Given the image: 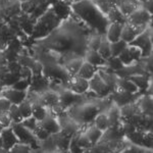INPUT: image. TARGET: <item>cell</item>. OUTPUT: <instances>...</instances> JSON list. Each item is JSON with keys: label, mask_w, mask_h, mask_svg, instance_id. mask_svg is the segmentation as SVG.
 <instances>
[{"label": "cell", "mask_w": 153, "mask_h": 153, "mask_svg": "<svg viewBox=\"0 0 153 153\" xmlns=\"http://www.w3.org/2000/svg\"><path fill=\"white\" fill-rule=\"evenodd\" d=\"M73 9L86 23L97 29L100 35H104L109 21L103 16L93 2L90 0H80L73 4Z\"/></svg>", "instance_id": "1"}, {"label": "cell", "mask_w": 153, "mask_h": 153, "mask_svg": "<svg viewBox=\"0 0 153 153\" xmlns=\"http://www.w3.org/2000/svg\"><path fill=\"white\" fill-rule=\"evenodd\" d=\"M58 22L59 19L55 16L53 11L47 12L42 16L39 24L37 25L35 32H34V37H44L45 35H47L49 32L58 24Z\"/></svg>", "instance_id": "2"}, {"label": "cell", "mask_w": 153, "mask_h": 153, "mask_svg": "<svg viewBox=\"0 0 153 153\" xmlns=\"http://www.w3.org/2000/svg\"><path fill=\"white\" fill-rule=\"evenodd\" d=\"M97 112V107L92 104L75 106L71 109V117L73 120H79V122L88 123L95 118Z\"/></svg>", "instance_id": "3"}, {"label": "cell", "mask_w": 153, "mask_h": 153, "mask_svg": "<svg viewBox=\"0 0 153 153\" xmlns=\"http://www.w3.org/2000/svg\"><path fill=\"white\" fill-rule=\"evenodd\" d=\"M12 129L16 133V137L19 138V142L29 144L30 147H32L33 149H37V148L40 147V145L37 143V138L34 132L24 127L21 123H14L13 126H12Z\"/></svg>", "instance_id": "4"}, {"label": "cell", "mask_w": 153, "mask_h": 153, "mask_svg": "<svg viewBox=\"0 0 153 153\" xmlns=\"http://www.w3.org/2000/svg\"><path fill=\"white\" fill-rule=\"evenodd\" d=\"M129 45L137 46L141 49L142 51V57H147L151 53L152 49V42H151V34L150 31L144 30L143 33L139 34L132 42H130Z\"/></svg>", "instance_id": "5"}, {"label": "cell", "mask_w": 153, "mask_h": 153, "mask_svg": "<svg viewBox=\"0 0 153 153\" xmlns=\"http://www.w3.org/2000/svg\"><path fill=\"white\" fill-rule=\"evenodd\" d=\"M151 19V14L145 9H140L133 11L130 16H127V24L133 27H145L148 22Z\"/></svg>", "instance_id": "6"}, {"label": "cell", "mask_w": 153, "mask_h": 153, "mask_svg": "<svg viewBox=\"0 0 153 153\" xmlns=\"http://www.w3.org/2000/svg\"><path fill=\"white\" fill-rule=\"evenodd\" d=\"M89 89L92 92H94L96 95L99 96H105L109 92H111V90L106 85L104 81L102 80V78L99 76V74H95L89 80Z\"/></svg>", "instance_id": "7"}, {"label": "cell", "mask_w": 153, "mask_h": 153, "mask_svg": "<svg viewBox=\"0 0 153 153\" xmlns=\"http://www.w3.org/2000/svg\"><path fill=\"white\" fill-rule=\"evenodd\" d=\"M0 137L2 139V146L4 151H10V149L16 143L19 142V138L16 137V133L12 128H3L0 133Z\"/></svg>", "instance_id": "8"}, {"label": "cell", "mask_w": 153, "mask_h": 153, "mask_svg": "<svg viewBox=\"0 0 153 153\" xmlns=\"http://www.w3.org/2000/svg\"><path fill=\"white\" fill-rule=\"evenodd\" d=\"M43 73L45 76H52V78L59 79V80L66 81L68 79V75L66 74V70H63L57 63L47 62L44 66Z\"/></svg>", "instance_id": "9"}, {"label": "cell", "mask_w": 153, "mask_h": 153, "mask_svg": "<svg viewBox=\"0 0 153 153\" xmlns=\"http://www.w3.org/2000/svg\"><path fill=\"white\" fill-rule=\"evenodd\" d=\"M59 96V105L65 109L66 107L76 105L81 101V94L75 93L71 90H65L58 95Z\"/></svg>", "instance_id": "10"}, {"label": "cell", "mask_w": 153, "mask_h": 153, "mask_svg": "<svg viewBox=\"0 0 153 153\" xmlns=\"http://www.w3.org/2000/svg\"><path fill=\"white\" fill-rule=\"evenodd\" d=\"M145 27H133L129 24H125L123 26L122 34H120V39L127 42L128 44L132 42L141 32L144 31Z\"/></svg>", "instance_id": "11"}, {"label": "cell", "mask_w": 153, "mask_h": 153, "mask_svg": "<svg viewBox=\"0 0 153 153\" xmlns=\"http://www.w3.org/2000/svg\"><path fill=\"white\" fill-rule=\"evenodd\" d=\"M2 96L5 97L6 99H8L11 102V104H21L23 101L26 99L27 93L26 91H19L16 89H9L2 93Z\"/></svg>", "instance_id": "12"}, {"label": "cell", "mask_w": 153, "mask_h": 153, "mask_svg": "<svg viewBox=\"0 0 153 153\" xmlns=\"http://www.w3.org/2000/svg\"><path fill=\"white\" fill-rule=\"evenodd\" d=\"M32 82L31 86L33 91L39 93H43L47 90L49 84L46 80V78L41 76V74H33V76L31 78Z\"/></svg>", "instance_id": "13"}, {"label": "cell", "mask_w": 153, "mask_h": 153, "mask_svg": "<svg viewBox=\"0 0 153 153\" xmlns=\"http://www.w3.org/2000/svg\"><path fill=\"white\" fill-rule=\"evenodd\" d=\"M39 126L43 129L48 131L50 134H55V133L60 132V125L57 123V120L51 115H46L42 120H40Z\"/></svg>", "instance_id": "14"}, {"label": "cell", "mask_w": 153, "mask_h": 153, "mask_svg": "<svg viewBox=\"0 0 153 153\" xmlns=\"http://www.w3.org/2000/svg\"><path fill=\"white\" fill-rule=\"evenodd\" d=\"M113 100L117 103V106H123L126 105L128 103H131L135 100L134 93H130L127 91H117L113 94Z\"/></svg>", "instance_id": "15"}, {"label": "cell", "mask_w": 153, "mask_h": 153, "mask_svg": "<svg viewBox=\"0 0 153 153\" xmlns=\"http://www.w3.org/2000/svg\"><path fill=\"white\" fill-rule=\"evenodd\" d=\"M59 103V96L53 91H45L40 97V104L54 107Z\"/></svg>", "instance_id": "16"}, {"label": "cell", "mask_w": 153, "mask_h": 153, "mask_svg": "<svg viewBox=\"0 0 153 153\" xmlns=\"http://www.w3.org/2000/svg\"><path fill=\"white\" fill-rule=\"evenodd\" d=\"M89 89V81L85 80V79L81 78V76H75L71 81V90L74 91L75 93L78 94H82L85 93Z\"/></svg>", "instance_id": "17"}, {"label": "cell", "mask_w": 153, "mask_h": 153, "mask_svg": "<svg viewBox=\"0 0 153 153\" xmlns=\"http://www.w3.org/2000/svg\"><path fill=\"white\" fill-rule=\"evenodd\" d=\"M52 136L54 141H55L56 147L59 148L60 150H62V151H68L71 143V136L63 134L61 131L58 133H55V134H52Z\"/></svg>", "instance_id": "18"}, {"label": "cell", "mask_w": 153, "mask_h": 153, "mask_svg": "<svg viewBox=\"0 0 153 153\" xmlns=\"http://www.w3.org/2000/svg\"><path fill=\"white\" fill-rule=\"evenodd\" d=\"M124 25L122 24H117V23H112L108 27L107 30V40L112 43V42H117L118 40H120V34H122V30Z\"/></svg>", "instance_id": "19"}, {"label": "cell", "mask_w": 153, "mask_h": 153, "mask_svg": "<svg viewBox=\"0 0 153 153\" xmlns=\"http://www.w3.org/2000/svg\"><path fill=\"white\" fill-rule=\"evenodd\" d=\"M85 58H86V61H87V62L91 63L92 65H95V66L106 65V59L103 58L102 56L98 53V51L88 49V50L86 51Z\"/></svg>", "instance_id": "20"}, {"label": "cell", "mask_w": 153, "mask_h": 153, "mask_svg": "<svg viewBox=\"0 0 153 153\" xmlns=\"http://www.w3.org/2000/svg\"><path fill=\"white\" fill-rule=\"evenodd\" d=\"M96 70H97V68H96L95 65H92L91 63H89L86 61V62H83L82 66H81L80 70H79V71L76 73V76L89 81L93 76L95 75Z\"/></svg>", "instance_id": "21"}, {"label": "cell", "mask_w": 153, "mask_h": 153, "mask_svg": "<svg viewBox=\"0 0 153 153\" xmlns=\"http://www.w3.org/2000/svg\"><path fill=\"white\" fill-rule=\"evenodd\" d=\"M107 16H108L107 19L109 22H111V23H117V24H122V25L127 24V18L120 12L118 7L117 6L110 8L109 11L107 12Z\"/></svg>", "instance_id": "22"}, {"label": "cell", "mask_w": 153, "mask_h": 153, "mask_svg": "<svg viewBox=\"0 0 153 153\" xmlns=\"http://www.w3.org/2000/svg\"><path fill=\"white\" fill-rule=\"evenodd\" d=\"M70 10L71 8L68 6V4L61 1H56L53 4V12L58 19H66L70 14Z\"/></svg>", "instance_id": "23"}, {"label": "cell", "mask_w": 153, "mask_h": 153, "mask_svg": "<svg viewBox=\"0 0 153 153\" xmlns=\"http://www.w3.org/2000/svg\"><path fill=\"white\" fill-rule=\"evenodd\" d=\"M83 58L81 57H74L68 59L65 62V70L71 74V75H76V73L80 70V68L83 65Z\"/></svg>", "instance_id": "24"}, {"label": "cell", "mask_w": 153, "mask_h": 153, "mask_svg": "<svg viewBox=\"0 0 153 153\" xmlns=\"http://www.w3.org/2000/svg\"><path fill=\"white\" fill-rule=\"evenodd\" d=\"M128 79L132 81V82L138 87V89H140L141 91H146L148 89V86H149V81H148V78L146 76L133 75V76H128Z\"/></svg>", "instance_id": "25"}, {"label": "cell", "mask_w": 153, "mask_h": 153, "mask_svg": "<svg viewBox=\"0 0 153 153\" xmlns=\"http://www.w3.org/2000/svg\"><path fill=\"white\" fill-rule=\"evenodd\" d=\"M135 1L132 0H124V1L118 2V9L120 10L123 14L127 18L128 16H130L133 11L136 10V5L134 3Z\"/></svg>", "instance_id": "26"}, {"label": "cell", "mask_w": 153, "mask_h": 153, "mask_svg": "<svg viewBox=\"0 0 153 153\" xmlns=\"http://www.w3.org/2000/svg\"><path fill=\"white\" fill-rule=\"evenodd\" d=\"M97 51L104 59H107L111 56V53H110V42L107 40L106 36L102 35L100 46H99V48H98Z\"/></svg>", "instance_id": "27"}, {"label": "cell", "mask_w": 153, "mask_h": 153, "mask_svg": "<svg viewBox=\"0 0 153 153\" xmlns=\"http://www.w3.org/2000/svg\"><path fill=\"white\" fill-rule=\"evenodd\" d=\"M117 85L122 90L127 91V92H130V93H134V94L139 91L137 86L128 78H123V79H120V81H117Z\"/></svg>", "instance_id": "28"}, {"label": "cell", "mask_w": 153, "mask_h": 153, "mask_svg": "<svg viewBox=\"0 0 153 153\" xmlns=\"http://www.w3.org/2000/svg\"><path fill=\"white\" fill-rule=\"evenodd\" d=\"M120 107H122L120 109V117H124L125 120H128V118L132 117L134 113L139 111V107H137V105L134 104L133 102L128 103V104H126V105H123V106H120Z\"/></svg>", "instance_id": "29"}, {"label": "cell", "mask_w": 153, "mask_h": 153, "mask_svg": "<svg viewBox=\"0 0 153 153\" xmlns=\"http://www.w3.org/2000/svg\"><path fill=\"white\" fill-rule=\"evenodd\" d=\"M140 109L143 114L152 115V98L150 95H145L140 101Z\"/></svg>", "instance_id": "30"}, {"label": "cell", "mask_w": 153, "mask_h": 153, "mask_svg": "<svg viewBox=\"0 0 153 153\" xmlns=\"http://www.w3.org/2000/svg\"><path fill=\"white\" fill-rule=\"evenodd\" d=\"M86 134H87V136L89 137V139H90L91 143H92V146H93V145L97 144L98 141L101 139L103 133H102V131L98 129L96 126H94V127L89 128V129L86 131Z\"/></svg>", "instance_id": "31"}, {"label": "cell", "mask_w": 153, "mask_h": 153, "mask_svg": "<svg viewBox=\"0 0 153 153\" xmlns=\"http://www.w3.org/2000/svg\"><path fill=\"white\" fill-rule=\"evenodd\" d=\"M108 122H109V128H117L118 122L120 118V111L118 107H113L107 115Z\"/></svg>", "instance_id": "32"}, {"label": "cell", "mask_w": 153, "mask_h": 153, "mask_svg": "<svg viewBox=\"0 0 153 153\" xmlns=\"http://www.w3.org/2000/svg\"><path fill=\"white\" fill-rule=\"evenodd\" d=\"M32 115L40 122L47 115V113H46V109L43 107V105L40 103H34L32 104Z\"/></svg>", "instance_id": "33"}, {"label": "cell", "mask_w": 153, "mask_h": 153, "mask_svg": "<svg viewBox=\"0 0 153 153\" xmlns=\"http://www.w3.org/2000/svg\"><path fill=\"white\" fill-rule=\"evenodd\" d=\"M127 46H128V43L125 42L124 40H122V39L117 42L110 43V53H111V56H118L120 53L122 52Z\"/></svg>", "instance_id": "34"}, {"label": "cell", "mask_w": 153, "mask_h": 153, "mask_svg": "<svg viewBox=\"0 0 153 153\" xmlns=\"http://www.w3.org/2000/svg\"><path fill=\"white\" fill-rule=\"evenodd\" d=\"M95 126L98 128L99 130L103 131H106L109 129V122H108V117L106 114H98L95 117Z\"/></svg>", "instance_id": "35"}, {"label": "cell", "mask_w": 153, "mask_h": 153, "mask_svg": "<svg viewBox=\"0 0 153 153\" xmlns=\"http://www.w3.org/2000/svg\"><path fill=\"white\" fill-rule=\"evenodd\" d=\"M94 1L103 12H108L110 8L117 6V0H94Z\"/></svg>", "instance_id": "36"}, {"label": "cell", "mask_w": 153, "mask_h": 153, "mask_svg": "<svg viewBox=\"0 0 153 153\" xmlns=\"http://www.w3.org/2000/svg\"><path fill=\"white\" fill-rule=\"evenodd\" d=\"M9 117L13 120V123H21L24 120L23 115H22L21 111H19V108L18 104H11L10 108L8 110Z\"/></svg>", "instance_id": "37"}, {"label": "cell", "mask_w": 153, "mask_h": 153, "mask_svg": "<svg viewBox=\"0 0 153 153\" xmlns=\"http://www.w3.org/2000/svg\"><path fill=\"white\" fill-rule=\"evenodd\" d=\"M21 78L22 76L19 73H11V71H9L8 74H5L3 78H2V82L6 86H12L18 82Z\"/></svg>", "instance_id": "38"}, {"label": "cell", "mask_w": 153, "mask_h": 153, "mask_svg": "<svg viewBox=\"0 0 153 153\" xmlns=\"http://www.w3.org/2000/svg\"><path fill=\"white\" fill-rule=\"evenodd\" d=\"M106 63H107V65L114 71H120L125 66L124 63L120 61V59L118 58L117 56H110L109 58L106 59Z\"/></svg>", "instance_id": "39"}, {"label": "cell", "mask_w": 153, "mask_h": 153, "mask_svg": "<svg viewBox=\"0 0 153 153\" xmlns=\"http://www.w3.org/2000/svg\"><path fill=\"white\" fill-rule=\"evenodd\" d=\"M99 76L102 78V80L104 81L106 85L109 87L110 90H114V87L115 85H117V81L114 80V78H113V76L111 74L109 73H105V71H99Z\"/></svg>", "instance_id": "40"}, {"label": "cell", "mask_w": 153, "mask_h": 153, "mask_svg": "<svg viewBox=\"0 0 153 153\" xmlns=\"http://www.w3.org/2000/svg\"><path fill=\"white\" fill-rule=\"evenodd\" d=\"M19 108L24 118H27L32 115V103L30 101L25 99L21 104H19Z\"/></svg>", "instance_id": "41"}, {"label": "cell", "mask_w": 153, "mask_h": 153, "mask_svg": "<svg viewBox=\"0 0 153 153\" xmlns=\"http://www.w3.org/2000/svg\"><path fill=\"white\" fill-rule=\"evenodd\" d=\"M126 136H127L128 139L132 143H134L135 145L142 146V140H143V137H144V133L143 132H139V131L136 130L135 132L131 133L129 135H126Z\"/></svg>", "instance_id": "42"}, {"label": "cell", "mask_w": 153, "mask_h": 153, "mask_svg": "<svg viewBox=\"0 0 153 153\" xmlns=\"http://www.w3.org/2000/svg\"><path fill=\"white\" fill-rule=\"evenodd\" d=\"M42 142V145H40V148L42 147V149L44 151H53L54 149H56V144H55V141L53 139V136L51 134L47 139L43 140Z\"/></svg>", "instance_id": "43"}, {"label": "cell", "mask_w": 153, "mask_h": 153, "mask_svg": "<svg viewBox=\"0 0 153 153\" xmlns=\"http://www.w3.org/2000/svg\"><path fill=\"white\" fill-rule=\"evenodd\" d=\"M31 86V79L28 78H21L14 85L11 86V88L16 89L19 91H26Z\"/></svg>", "instance_id": "44"}, {"label": "cell", "mask_w": 153, "mask_h": 153, "mask_svg": "<svg viewBox=\"0 0 153 153\" xmlns=\"http://www.w3.org/2000/svg\"><path fill=\"white\" fill-rule=\"evenodd\" d=\"M21 124L23 125L24 127H26L27 129H29L30 131H32V132H34V131L36 130V128L38 127V123H37V120L33 117V115H31V117H27V118H24V120L21 122Z\"/></svg>", "instance_id": "45"}, {"label": "cell", "mask_w": 153, "mask_h": 153, "mask_svg": "<svg viewBox=\"0 0 153 153\" xmlns=\"http://www.w3.org/2000/svg\"><path fill=\"white\" fill-rule=\"evenodd\" d=\"M78 145L81 148H83V149H87V148L92 147V143H91L90 139H89V137L86 133L78 135Z\"/></svg>", "instance_id": "46"}, {"label": "cell", "mask_w": 153, "mask_h": 153, "mask_svg": "<svg viewBox=\"0 0 153 153\" xmlns=\"http://www.w3.org/2000/svg\"><path fill=\"white\" fill-rule=\"evenodd\" d=\"M101 39H102V35H100V34H97V35L91 37L90 41H89V49H90V50L97 51L100 46Z\"/></svg>", "instance_id": "47"}, {"label": "cell", "mask_w": 153, "mask_h": 153, "mask_svg": "<svg viewBox=\"0 0 153 153\" xmlns=\"http://www.w3.org/2000/svg\"><path fill=\"white\" fill-rule=\"evenodd\" d=\"M117 57L120 59V61H122L123 63H124V65H130L131 63L134 61L132 59V57H131V55H130L129 47H128V46L122 51V52L120 53V55H118Z\"/></svg>", "instance_id": "48"}, {"label": "cell", "mask_w": 153, "mask_h": 153, "mask_svg": "<svg viewBox=\"0 0 153 153\" xmlns=\"http://www.w3.org/2000/svg\"><path fill=\"white\" fill-rule=\"evenodd\" d=\"M31 151V147L29 144L23 142H19L14 145L13 147L10 149V152H18V153H25V152H30Z\"/></svg>", "instance_id": "49"}, {"label": "cell", "mask_w": 153, "mask_h": 153, "mask_svg": "<svg viewBox=\"0 0 153 153\" xmlns=\"http://www.w3.org/2000/svg\"><path fill=\"white\" fill-rule=\"evenodd\" d=\"M128 47H129V52L133 60H139L142 57V51L139 47L134 45H129V44H128Z\"/></svg>", "instance_id": "50"}, {"label": "cell", "mask_w": 153, "mask_h": 153, "mask_svg": "<svg viewBox=\"0 0 153 153\" xmlns=\"http://www.w3.org/2000/svg\"><path fill=\"white\" fill-rule=\"evenodd\" d=\"M34 134H35L37 139L40 140V141H43V140L47 139L49 136L51 135L50 133L48 132V131H46L45 129H43V128L40 127V126H38V127L36 128V130L34 131Z\"/></svg>", "instance_id": "51"}, {"label": "cell", "mask_w": 153, "mask_h": 153, "mask_svg": "<svg viewBox=\"0 0 153 153\" xmlns=\"http://www.w3.org/2000/svg\"><path fill=\"white\" fill-rule=\"evenodd\" d=\"M153 145V139H152V132H146L144 134L142 140V146L145 147L146 149H151Z\"/></svg>", "instance_id": "52"}, {"label": "cell", "mask_w": 153, "mask_h": 153, "mask_svg": "<svg viewBox=\"0 0 153 153\" xmlns=\"http://www.w3.org/2000/svg\"><path fill=\"white\" fill-rule=\"evenodd\" d=\"M120 130H122L123 134L129 135V134H131V133L135 132V131L137 130V128H136L133 124H131L130 122H127V120H126L124 124H123L122 128H120Z\"/></svg>", "instance_id": "53"}, {"label": "cell", "mask_w": 153, "mask_h": 153, "mask_svg": "<svg viewBox=\"0 0 153 153\" xmlns=\"http://www.w3.org/2000/svg\"><path fill=\"white\" fill-rule=\"evenodd\" d=\"M11 102L8 99H6L5 97L0 98V111L7 112L10 108Z\"/></svg>", "instance_id": "54"}, {"label": "cell", "mask_w": 153, "mask_h": 153, "mask_svg": "<svg viewBox=\"0 0 153 153\" xmlns=\"http://www.w3.org/2000/svg\"><path fill=\"white\" fill-rule=\"evenodd\" d=\"M8 70H9V71H11V73H19V71L22 70V65H19V62H16V60L10 61V62H9V65H8Z\"/></svg>", "instance_id": "55"}, {"label": "cell", "mask_w": 153, "mask_h": 153, "mask_svg": "<svg viewBox=\"0 0 153 153\" xmlns=\"http://www.w3.org/2000/svg\"><path fill=\"white\" fill-rule=\"evenodd\" d=\"M8 49L16 51V52L18 53L19 51V49H21V42H19L18 39H13V40H11V42L8 45Z\"/></svg>", "instance_id": "56"}, {"label": "cell", "mask_w": 153, "mask_h": 153, "mask_svg": "<svg viewBox=\"0 0 153 153\" xmlns=\"http://www.w3.org/2000/svg\"><path fill=\"white\" fill-rule=\"evenodd\" d=\"M23 27V29L25 30V32H27V34H32L34 30V25L33 23H31L30 21H26L24 23H22L21 25Z\"/></svg>", "instance_id": "57"}, {"label": "cell", "mask_w": 153, "mask_h": 153, "mask_svg": "<svg viewBox=\"0 0 153 153\" xmlns=\"http://www.w3.org/2000/svg\"><path fill=\"white\" fill-rule=\"evenodd\" d=\"M143 7L146 11L152 14V0H147V1L143 2Z\"/></svg>", "instance_id": "58"}, {"label": "cell", "mask_w": 153, "mask_h": 153, "mask_svg": "<svg viewBox=\"0 0 153 153\" xmlns=\"http://www.w3.org/2000/svg\"><path fill=\"white\" fill-rule=\"evenodd\" d=\"M3 128H4V127H3V125H2L1 123H0V133H1V131L3 130Z\"/></svg>", "instance_id": "59"}, {"label": "cell", "mask_w": 153, "mask_h": 153, "mask_svg": "<svg viewBox=\"0 0 153 153\" xmlns=\"http://www.w3.org/2000/svg\"><path fill=\"white\" fill-rule=\"evenodd\" d=\"M2 146V139H1V137H0V148H1Z\"/></svg>", "instance_id": "60"}, {"label": "cell", "mask_w": 153, "mask_h": 153, "mask_svg": "<svg viewBox=\"0 0 153 153\" xmlns=\"http://www.w3.org/2000/svg\"><path fill=\"white\" fill-rule=\"evenodd\" d=\"M139 1H140V2H142V3H143V2H145V1H147V0H139Z\"/></svg>", "instance_id": "61"}, {"label": "cell", "mask_w": 153, "mask_h": 153, "mask_svg": "<svg viewBox=\"0 0 153 153\" xmlns=\"http://www.w3.org/2000/svg\"><path fill=\"white\" fill-rule=\"evenodd\" d=\"M120 1H124V0H117V3H118V2H120Z\"/></svg>", "instance_id": "62"}, {"label": "cell", "mask_w": 153, "mask_h": 153, "mask_svg": "<svg viewBox=\"0 0 153 153\" xmlns=\"http://www.w3.org/2000/svg\"><path fill=\"white\" fill-rule=\"evenodd\" d=\"M132 1H136V0H132Z\"/></svg>", "instance_id": "63"}, {"label": "cell", "mask_w": 153, "mask_h": 153, "mask_svg": "<svg viewBox=\"0 0 153 153\" xmlns=\"http://www.w3.org/2000/svg\"><path fill=\"white\" fill-rule=\"evenodd\" d=\"M76 1H80V0H76Z\"/></svg>", "instance_id": "64"}]
</instances>
